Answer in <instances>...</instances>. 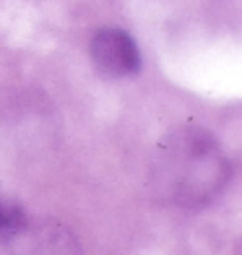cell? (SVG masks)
Here are the masks:
<instances>
[{
    "label": "cell",
    "mask_w": 242,
    "mask_h": 255,
    "mask_svg": "<svg viewBox=\"0 0 242 255\" xmlns=\"http://www.w3.org/2000/svg\"><path fill=\"white\" fill-rule=\"evenodd\" d=\"M229 161L203 128L182 125L156 146L151 188L159 201L177 208H201L224 190Z\"/></svg>",
    "instance_id": "cell-1"
},
{
    "label": "cell",
    "mask_w": 242,
    "mask_h": 255,
    "mask_svg": "<svg viewBox=\"0 0 242 255\" xmlns=\"http://www.w3.org/2000/svg\"><path fill=\"white\" fill-rule=\"evenodd\" d=\"M0 255H81V245L68 227L57 222H34L26 219L13 232L3 235Z\"/></svg>",
    "instance_id": "cell-2"
},
{
    "label": "cell",
    "mask_w": 242,
    "mask_h": 255,
    "mask_svg": "<svg viewBox=\"0 0 242 255\" xmlns=\"http://www.w3.org/2000/svg\"><path fill=\"white\" fill-rule=\"evenodd\" d=\"M91 60L97 71L110 78L130 76L141 68V55H138L135 42L120 29H102L91 39Z\"/></svg>",
    "instance_id": "cell-3"
}]
</instances>
